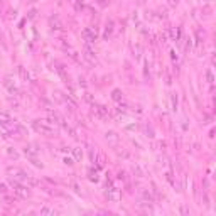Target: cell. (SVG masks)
<instances>
[{
  "label": "cell",
  "mask_w": 216,
  "mask_h": 216,
  "mask_svg": "<svg viewBox=\"0 0 216 216\" xmlns=\"http://www.w3.org/2000/svg\"><path fill=\"white\" fill-rule=\"evenodd\" d=\"M93 113H95L98 118L105 120V118L108 117V108L103 106V105H96V103H93Z\"/></svg>",
  "instance_id": "4"
},
{
  "label": "cell",
  "mask_w": 216,
  "mask_h": 216,
  "mask_svg": "<svg viewBox=\"0 0 216 216\" xmlns=\"http://www.w3.org/2000/svg\"><path fill=\"white\" fill-rule=\"evenodd\" d=\"M81 35H83V39H85L86 42H88V44H91V42H95L96 41V37H98V35H96V31H93V29H85V31L81 32Z\"/></svg>",
  "instance_id": "6"
},
{
  "label": "cell",
  "mask_w": 216,
  "mask_h": 216,
  "mask_svg": "<svg viewBox=\"0 0 216 216\" xmlns=\"http://www.w3.org/2000/svg\"><path fill=\"white\" fill-rule=\"evenodd\" d=\"M171 102H172V110H177V93H172L171 96Z\"/></svg>",
  "instance_id": "19"
},
{
  "label": "cell",
  "mask_w": 216,
  "mask_h": 216,
  "mask_svg": "<svg viewBox=\"0 0 216 216\" xmlns=\"http://www.w3.org/2000/svg\"><path fill=\"white\" fill-rule=\"evenodd\" d=\"M105 140L108 142V145L118 147V143H120V135H118L117 132H113V130H108L105 134Z\"/></svg>",
  "instance_id": "3"
},
{
  "label": "cell",
  "mask_w": 216,
  "mask_h": 216,
  "mask_svg": "<svg viewBox=\"0 0 216 216\" xmlns=\"http://www.w3.org/2000/svg\"><path fill=\"white\" fill-rule=\"evenodd\" d=\"M19 76L22 78V81H29V73L26 71L24 66H19Z\"/></svg>",
  "instance_id": "17"
},
{
  "label": "cell",
  "mask_w": 216,
  "mask_h": 216,
  "mask_svg": "<svg viewBox=\"0 0 216 216\" xmlns=\"http://www.w3.org/2000/svg\"><path fill=\"white\" fill-rule=\"evenodd\" d=\"M49 213H52L49 208H42V210H41V214H49Z\"/></svg>",
  "instance_id": "27"
},
{
  "label": "cell",
  "mask_w": 216,
  "mask_h": 216,
  "mask_svg": "<svg viewBox=\"0 0 216 216\" xmlns=\"http://www.w3.org/2000/svg\"><path fill=\"white\" fill-rule=\"evenodd\" d=\"M199 2H208V0H199Z\"/></svg>",
  "instance_id": "31"
},
{
  "label": "cell",
  "mask_w": 216,
  "mask_h": 216,
  "mask_svg": "<svg viewBox=\"0 0 216 216\" xmlns=\"http://www.w3.org/2000/svg\"><path fill=\"white\" fill-rule=\"evenodd\" d=\"M169 35H171V41H179L181 42V29L179 27H174L169 31Z\"/></svg>",
  "instance_id": "13"
},
{
  "label": "cell",
  "mask_w": 216,
  "mask_h": 216,
  "mask_svg": "<svg viewBox=\"0 0 216 216\" xmlns=\"http://www.w3.org/2000/svg\"><path fill=\"white\" fill-rule=\"evenodd\" d=\"M64 164H66V165H73L74 162H73V159H71V157H64Z\"/></svg>",
  "instance_id": "25"
},
{
  "label": "cell",
  "mask_w": 216,
  "mask_h": 216,
  "mask_svg": "<svg viewBox=\"0 0 216 216\" xmlns=\"http://www.w3.org/2000/svg\"><path fill=\"white\" fill-rule=\"evenodd\" d=\"M106 197H108V201H113V203H117V201H120V197H122V193H120V189H117V188H108L106 191Z\"/></svg>",
  "instance_id": "5"
},
{
  "label": "cell",
  "mask_w": 216,
  "mask_h": 216,
  "mask_svg": "<svg viewBox=\"0 0 216 216\" xmlns=\"http://www.w3.org/2000/svg\"><path fill=\"white\" fill-rule=\"evenodd\" d=\"M85 59L88 61V63H96V54L95 51H93L91 48H89V44H86V48H85Z\"/></svg>",
  "instance_id": "9"
},
{
  "label": "cell",
  "mask_w": 216,
  "mask_h": 216,
  "mask_svg": "<svg viewBox=\"0 0 216 216\" xmlns=\"http://www.w3.org/2000/svg\"><path fill=\"white\" fill-rule=\"evenodd\" d=\"M0 194H2V196H7V194H9V189H7V186L3 184V182H0Z\"/></svg>",
  "instance_id": "22"
},
{
  "label": "cell",
  "mask_w": 216,
  "mask_h": 216,
  "mask_svg": "<svg viewBox=\"0 0 216 216\" xmlns=\"http://www.w3.org/2000/svg\"><path fill=\"white\" fill-rule=\"evenodd\" d=\"M88 179H89V181H91V182H98V167H96V169H89V171H88Z\"/></svg>",
  "instance_id": "14"
},
{
  "label": "cell",
  "mask_w": 216,
  "mask_h": 216,
  "mask_svg": "<svg viewBox=\"0 0 216 216\" xmlns=\"http://www.w3.org/2000/svg\"><path fill=\"white\" fill-rule=\"evenodd\" d=\"M142 197L145 199V203H154V196H152V193H150L149 189H143L142 191Z\"/></svg>",
  "instance_id": "16"
},
{
  "label": "cell",
  "mask_w": 216,
  "mask_h": 216,
  "mask_svg": "<svg viewBox=\"0 0 216 216\" xmlns=\"http://www.w3.org/2000/svg\"><path fill=\"white\" fill-rule=\"evenodd\" d=\"M206 80H208V83H210V85H213V83H214L213 71H211V69H208V71H206Z\"/></svg>",
  "instance_id": "20"
},
{
  "label": "cell",
  "mask_w": 216,
  "mask_h": 216,
  "mask_svg": "<svg viewBox=\"0 0 216 216\" xmlns=\"http://www.w3.org/2000/svg\"><path fill=\"white\" fill-rule=\"evenodd\" d=\"M3 86H5V89L10 93V95H17V91H19L17 86L14 85V81L10 80V78H5V80H3Z\"/></svg>",
  "instance_id": "11"
},
{
  "label": "cell",
  "mask_w": 216,
  "mask_h": 216,
  "mask_svg": "<svg viewBox=\"0 0 216 216\" xmlns=\"http://www.w3.org/2000/svg\"><path fill=\"white\" fill-rule=\"evenodd\" d=\"M171 57H172V61H176V63H177L179 56H177V54H176V51H171Z\"/></svg>",
  "instance_id": "26"
},
{
  "label": "cell",
  "mask_w": 216,
  "mask_h": 216,
  "mask_svg": "<svg viewBox=\"0 0 216 216\" xmlns=\"http://www.w3.org/2000/svg\"><path fill=\"white\" fill-rule=\"evenodd\" d=\"M122 98H123V93H122L120 89H113V91H111V100H113V102H118V103H120Z\"/></svg>",
  "instance_id": "15"
},
{
  "label": "cell",
  "mask_w": 216,
  "mask_h": 216,
  "mask_svg": "<svg viewBox=\"0 0 216 216\" xmlns=\"http://www.w3.org/2000/svg\"><path fill=\"white\" fill-rule=\"evenodd\" d=\"M73 154H74V159H76V160H81V157H83L81 147H74V149H73Z\"/></svg>",
  "instance_id": "18"
},
{
  "label": "cell",
  "mask_w": 216,
  "mask_h": 216,
  "mask_svg": "<svg viewBox=\"0 0 216 216\" xmlns=\"http://www.w3.org/2000/svg\"><path fill=\"white\" fill-rule=\"evenodd\" d=\"M191 46H193V42H191V37H189V39H188V42H186V51H189Z\"/></svg>",
  "instance_id": "29"
},
{
  "label": "cell",
  "mask_w": 216,
  "mask_h": 216,
  "mask_svg": "<svg viewBox=\"0 0 216 216\" xmlns=\"http://www.w3.org/2000/svg\"><path fill=\"white\" fill-rule=\"evenodd\" d=\"M32 128H34L37 134L46 135V137L57 135L56 123H52V122H49V120H34V122H32Z\"/></svg>",
  "instance_id": "1"
},
{
  "label": "cell",
  "mask_w": 216,
  "mask_h": 216,
  "mask_svg": "<svg viewBox=\"0 0 216 216\" xmlns=\"http://www.w3.org/2000/svg\"><path fill=\"white\" fill-rule=\"evenodd\" d=\"M7 154H9V157H12V159H19V154H17V150L9 149V150H7Z\"/></svg>",
  "instance_id": "24"
},
{
  "label": "cell",
  "mask_w": 216,
  "mask_h": 216,
  "mask_svg": "<svg viewBox=\"0 0 216 216\" xmlns=\"http://www.w3.org/2000/svg\"><path fill=\"white\" fill-rule=\"evenodd\" d=\"M49 26H51L52 31H63V22L59 20V17L57 15H51L49 17Z\"/></svg>",
  "instance_id": "8"
},
{
  "label": "cell",
  "mask_w": 216,
  "mask_h": 216,
  "mask_svg": "<svg viewBox=\"0 0 216 216\" xmlns=\"http://www.w3.org/2000/svg\"><path fill=\"white\" fill-rule=\"evenodd\" d=\"M113 31H115V24L113 20H108L105 24V31H103V39H110L113 35Z\"/></svg>",
  "instance_id": "10"
},
{
  "label": "cell",
  "mask_w": 216,
  "mask_h": 216,
  "mask_svg": "<svg viewBox=\"0 0 216 216\" xmlns=\"http://www.w3.org/2000/svg\"><path fill=\"white\" fill-rule=\"evenodd\" d=\"M130 171H132V174H134L135 177H143V176H145V172H143V169H142V167H140L139 162H134V164H132Z\"/></svg>",
  "instance_id": "12"
},
{
  "label": "cell",
  "mask_w": 216,
  "mask_h": 216,
  "mask_svg": "<svg viewBox=\"0 0 216 216\" xmlns=\"http://www.w3.org/2000/svg\"><path fill=\"white\" fill-rule=\"evenodd\" d=\"M167 3L171 7H177V0H167Z\"/></svg>",
  "instance_id": "28"
},
{
  "label": "cell",
  "mask_w": 216,
  "mask_h": 216,
  "mask_svg": "<svg viewBox=\"0 0 216 216\" xmlns=\"http://www.w3.org/2000/svg\"><path fill=\"white\" fill-rule=\"evenodd\" d=\"M9 184L10 188H12V193L15 194V196L22 197V199H27V197H31V186L24 184V182H19L17 179H9Z\"/></svg>",
  "instance_id": "2"
},
{
  "label": "cell",
  "mask_w": 216,
  "mask_h": 216,
  "mask_svg": "<svg viewBox=\"0 0 216 216\" xmlns=\"http://www.w3.org/2000/svg\"><path fill=\"white\" fill-rule=\"evenodd\" d=\"M0 2H5V0H0Z\"/></svg>",
  "instance_id": "32"
},
{
  "label": "cell",
  "mask_w": 216,
  "mask_h": 216,
  "mask_svg": "<svg viewBox=\"0 0 216 216\" xmlns=\"http://www.w3.org/2000/svg\"><path fill=\"white\" fill-rule=\"evenodd\" d=\"M34 15H35V10H31V14H29V19H32Z\"/></svg>",
  "instance_id": "30"
},
{
  "label": "cell",
  "mask_w": 216,
  "mask_h": 216,
  "mask_svg": "<svg viewBox=\"0 0 216 216\" xmlns=\"http://www.w3.org/2000/svg\"><path fill=\"white\" fill-rule=\"evenodd\" d=\"M24 154H26L27 157H37V154H39L37 143H27V145L24 147Z\"/></svg>",
  "instance_id": "7"
},
{
  "label": "cell",
  "mask_w": 216,
  "mask_h": 216,
  "mask_svg": "<svg viewBox=\"0 0 216 216\" xmlns=\"http://www.w3.org/2000/svg\"><path fill=\"white\" fill-rule=\"evenodd\" d=\"M74 9H76V12H81V10L85 9V5H83L81 0H76V2H74Z\"/></svg>",
  "instance_id": "21"
},
{
  "label": "cell",
  "mask_w": 216,
  "mask_h": 216,
  "mask_svg": "<svg viewBox=\"0 0 216 216\" xmlns=\"http://www.w3.org/2000/svg\"><path fill=\"white\" fill-rule=\"evenodd\" d=\"M140 52H142V48H140V44H137L135 48H134V56L137 57V59L140 57Z\"/></svg>",
  "instance_id": "23"
}]
</instances>
